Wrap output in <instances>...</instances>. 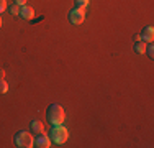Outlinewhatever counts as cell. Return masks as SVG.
<instances>
[{
    "instance_id": "3",
    "label": "cell",
    "mask_w": 154,
    "mask_h": 148,
    "mask_svg": "<svg viewBox=\"0 0 154 148\" xmlns=\"http://www.w3.org/2000/svg\"><path fill=\"white\" fill-rule=\"evenodd\" d=\"M13 140H15V145L20 146V148H31L33 143H35V140H33L31 133H28V132H25V130L18 132Z\"/></svg>"
},
{
    "instance_id": "1",
    "label": "cell",
    "mask_w": 154,
    "mask_h": 148,
    "mask_svg": "<svg viewBox=\"0 0 154 148\" xmlns=\"http://www.w3.org/2000/svg\"><path fill=\"white\" fill-rule=\"evenodd\" d=\"M46 118L51 125H62V122H64V118H66V112L61 105L51 104L46 110Z\"/></svg>"
},
{
    "instance_id": "14",
    "label": "cell",
    "mask_w": 154,
    "mask_h": 148,
    "mask_svg": "<svg viewBox=\"0 0 154 148\" xmlns=\"http://www.w3.org/2000/svg\"><path fill=\"white\" fill-rule=\"evenodd\" d=\"M5 8H7V2L5 0H0V13H2Z\"/></svg>"
},
{
    "instance_id": "17",
    "label": "cell",
    "mask_w": 154,
    "mask_h": 148,
    "mask_svg": "<svg viewBox=\"0 0 154 148\" xmlns=\"http://www.w3.org/2000/svg\"><path fill=\"white\" fill-rule=\"evenodd\" d=\"M134 41H141V36H139V35H134Z\"/></svg>"
},
{
    "instance_id": "15",
    "label": "cell",
    "mask_w": 154,
    "mask_h": 148,
    "mask_svg": "<svg viewBox=\"0 0 154 148\" xmlns=\"http://www.w3.org/2000/svg\"><path fill=\"white\" fill-rule=\"evenodd\" d=\"M13 3H17V5H25L26 0H13Z\"/></svg>"
},
{
    "instance_id": "6",
    "label": "cell",
    "mask_w": 154,
    "mask_h": 148,
    "mask_svg": "<svg viewBox=\"0 0 154 148\" xmlns=\"http://www.w3.org/2000/svg\"><path fill=\"white\" fill-rule=\"evenodd\" d=\"M18 15H20L23 20H33V17H35V10L25 3V5L20 7V12H18Z\"/></svg>"
},
{
    "instance_id": "9",
    "label": "cell",
    "mask_w": 154,
    "mask_h": 148,
    "mask_svg": "<svg viewBox=\"0 0 154 148\" xmlns=\"http://www.w3.org/2000/svg\"><path fill=\"white\" fill-rule=\"evenodd\" d=\"M133 50L136 51L138 54H144V51H146V44H144V41H134Z\"/></svg>"
},
{
    "instance_id": "13",
    "label": "cell",
    "mask_w": 154,
    "mask_h": 148,
    "mask_svg": "<svg viewBox=\"0 0 154 148\" xmlns=\"http://www.w3.org/2000/svg\"><path fill=\"white\" fill-rule=\"evenodd\" d=\"M146 54H148L149 58H154V46H152V43H149V46H146V51H144Z\"/></svg>"
},
{
    "instance_id": "16",
    "label": "cell",
    "mask_w": 154,
    "mask_h": 148,
    "mask_svg": "<svg viewBox=\"0 0 154 148\" xmlns=\"http://www.w3.org/2000/svg\"><path fill=\"white\" fill-rule=\"evenodd\" d=\"M3 77H5V71H3V69H0V79H3Z\"/></svg>"
},
{
    "instance_id": "2",
    "label": "cell",
    "mask_w": 154,
    "mask_h": 148,
    "mask_svg": "<svg viewBox=\"0 0 154 148\" xmlns=\"http://www.w3.org/2000/svg\"><path fill=\"white\" fill-rule=\"evenodd\" d=\"M49 138L53 140V143H57V145H61V143H66V140L69 138V133L66 130V127H62V125H53V130L49 133Z\"/></svg>"
},
{
    "instance_id": "4",
    "label": "cell",
    "mask_w": 154,
    "mask_h": 148,
    "mask_svg": "<svg viewBox=\"0 0 154 148\" xmlns=\"http://www.w3.org/2000/svg\"><path fill=\"white\" fill-rule=\"evenodd\" d=\"M84 18H85V13H84L82 8H77L75 7L74 10L69 12V21H71L72 25H80L84 21Z\"/></svg>"
},
{
    "instance_id": "8",
    "label": "cell",
    "mask_w": 154,
    "mask_h": 148,
    "mask_svg": "<svg viewBox=\"0 0 154 148\" xmlns=\"http://www.w3.org/2000/svg\"><path fill=\"white\" fill-rule=\"evenodd\" d=\"M30 132H33V133H43L45 132V127H43V124L39 120H33L31 124H30Z\"/></svg>"
},
{
    "instance_id": "18",
    "label": "cell",
    "mask_w": 154,
    "mask_h": 148,
    "mask_svg": "<svg viewBox=\"0 0 154 148\" xmlns=\"http://www.w3.org/2000/svg\"><path fill=\"white\" fill-rule=\"evenodd\" d=\"M0 27H2V18H0Z\"/></svg>"
},
{
    "instance_id": "7",
    "label": "cell",
    "mask_w": 154,
    "mask_h": 148,
    "mask_svg": "<svg viewBox=\"0 0 154 148\" xmlns=\"http://www.w3.org/2000/svg\"><path fill=\"white\" fill-rule=\"evenodd\" d=\"M141 40H144L146 43H152V40H154V30L152 27H144V30L141 31Z\"/></svg>"
},
{
    "instance_id": "11",
    "label": "cell",
    "mask_w": 154,
    "mask_h": 148,
    "mask_svg": "<svg viewBox=\"0 0 154 148\" xmlns=\"http://www.w3.org/2000/svg\"><path fill=\"white\" fill-rule=\"evenodd\" d=\"M8 12L12 15H18V12H20V5H17V3H12V5L8 7Z\"/></svg>"
},
{
    "instance_id": "5",
    "label": "cell",
    "mask_w": 154,
    "mask_h": 148,
    "mask_svg": "<svg viewBox=\"0 0 154 148\" xmlns=\"http://www.w3.org/2000/svg\"><path fill=\"white\" fill-rule=\"evenodd\" d=\"M35 143H36L38 148H49L51 146V138L48 135H45V133H38Z\"/></svg>"
},
{
    "instance_id": "10",
    "label": "cell",
    "mask_w": 154,
    "mask_h": 148,
    "mask_svg": "<svg viewBox=\"0 0 154 148\" xmlns=\"http://www.w3.org/2000/svg\"><path fill=\"white\" fill-rule=\"evenodd\" d=\"M8 91V84L5 82V79H0V94H7Z\"/></svg>"
},
{
    "instance_id": "12",
    "label": "cell",
    "mask_w": 154,
    "mask_h": 148,
    "mask_svg": "<svg viewBox=\"0 0 154 148\" xmlns=\"http://www.w3.org/2000/svg\"><path fill=\"white\" fill-rule=\"evenodd\" d=\"M89 5V0H75V7L77 8H85V7Z\"/></svg>"
}]
</instances>
